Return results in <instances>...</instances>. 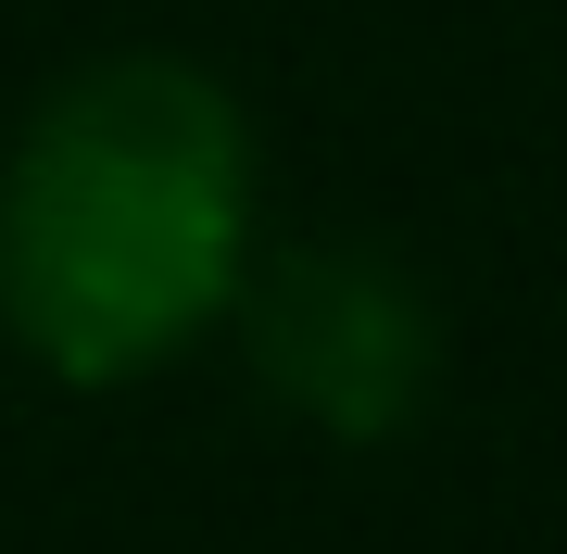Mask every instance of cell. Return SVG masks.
<instances>
[{
	"mask_svg": "<svg viewBox=\"0 0 567 554\" xmlns=\"http://www.w3.org/2000/svg\"><path fill=\"white\" fill-rule=\"evenodd\" d=\"M252 265V114L177 51H114L0 165V328L63 390L177 366Z\"/></svg>",
	"mask_w": 567,
	"mask_h": 554,
	"instance_id": "6da1fadb",
	"label": "cell"
},
{
	"mask_svg": "<svg viewBox=\"0 0 567 554\" xmlns=\"http://www.w3.org/2000/svg\"><path fill=\"white\" fill-rule=\"evenodd\" d=\"M227 315H252L265 390L290 416H316L328 441H404L429 378H442L429 290L391 252H353V240H303L278 265H240V303Z\"/></svg>",
	"mask_w": 567,
	"mask_h": 554,
	"instance_id": "7a4b0ae2",
	"label": "cell"
}]
</instances>
